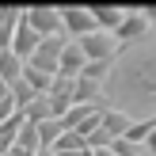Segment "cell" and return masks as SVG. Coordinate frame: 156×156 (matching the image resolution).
<instances>
[{
    "mask_svg": "<svg viewBox=\"0 0 156 156\" xmlns=\"http://www.w3.org/2000/svg\"><path fill=\"white\" fill-rule=\"evenodd\" d=\"M103 95H111L114 111L122 114H129L133 107H152L156 114V46L149 42V34L114 53L111 76L103 80Z\"/></svg>",
    "mask_w": 156,
    "mask_h": 156,
    "instance_id": "cell-1",
    "label": "cell"
},
{
    "mask_svg": "<svg viewBox=\"0 0 156 156\" xmlns=\"http://www.w3.org/2000/svg\"><path fill=\"white\" fill-rule=\"evenodd\" d=\"M133 126V118L129 114H122V111H114V107H107L103 114H99V126L88 133V149H107L111 141H118V137H126V129Z\"/></svg>",
    "mask_w": 156,
    "mask_h": 156,
    "instance_id": "cell-2",
    "label": "cell"
},
{
    "mask_svg": "<svg viewBox=\"0 0 156 156\" xmlns=\"http://www.w3.org/2000/svg\"><path fill=\"white\" fill-rule=\"evenodd\" d=\"M65 46H69V38H65V34L42 38V42H38V50L30 53V61H23V65L38 69V73H46V76H57V57H61V50H65Z\"/></svg>",
    "mask_w": 156,
    "mask_h": 156,
    "instance_id": "cell-3",
    "label": "cell"
},
{
    "mask_svg": "<svg viewBox=\"0 0 156 156\" xmlns=\"http://www.w3.org/2000/svg\"><path fill=\"white\" fill-rule=\"evenodd\" d=\"M76 50L84 53V61H114V53H118V42H114L107 30H91V34L84 38H73Z\"/></svg>",
    "mask_w": 156,
    "mask_h": 156,
    "instance_id": "cell-4",
    "label": "cell"
},
{
    "mask_svg": "<svg viewBox=\"0 0 156 156\" xmlns=\"http://www.w3.org/2000/svg\"><path fill=\"white\" fill-rule=\"evenodd\" d=\"M23 23H27L38 38L65 34V30H61V8H23Z\"/></svg>",
    "mask_w": 156,
    "mask_h": 156,
    "instance_id": "cell-5",
    "label": "cell"
},
{
    "mask_svg": "<svg viewBox=\"0 0 156 156\" xmlns=\"http://www.w3.org/2000/svg\"><path fill=\"white\" fill-rule=\"evenodd\" d=\"M145 34H152V27H149V19H145V12L141 8H133V12H129L126 8V19L118 23V30H114V42H118V50L122 46H133V42H141Z\"/></svg>",
    "mask_w": 156,
    "mask_h": 156,
    "instance_id": "cell-6",
    "label": "cell"
},
{
    "mask_svg": "<svg viewBox=\"0 0 156 156\" xmlns=\"http://www.w3.org/2000/svg\"><path fill=\"white\" fill-rule=\"evenodd\" d=\"M61 30H65V38H84L99 27H95L91 8H61Z\"/></svg>",
    "mask_w": 156,
    "mask_h": 156,
    "instance_id": "cell-7",
    "label": "cell"
},
{
    "mask_svg": "<svg viewBox=\"0 0 156 156\" xmlns=\"http://www.w3.org/2000/svg\"><path fill=\"white\" fill-rule=\"evenodd\" d=\"M46 103H50V114H53V118H61V114L73 107V80L53 76L50 88H46Z\"/></svg>",
    "mask_w": 156,
    "mask_h": 156,
    "instance_id": "cell-8",
    "label": "cell"
},
{
    "mask_svg": "<svg viewBox=\"0 0 156 156\" xmlns=\"http://www.w3.org/2000/svg\"><path fill=\"white\" fill-rule=\"evenodd\" d=\"M38 42H42V38L23 23V12H19V23H15V34H12V53H15L19 61H30V53L38 50Z\"/></svg>",
    "mask_w": 156,
    "mask_h": 156,
    "instance_id": "cell-9",
    "label": "cell"
},
{
    "mask_svg": "<svg viewBox=\"0 0 156 156\" xmlns=\"http://www.w3.org/2000/svg\"><path fill=\"white\" fill-rule=\"evenodd\" d=\"M84 65H88V61H84V53L76 50V42L69 38V46L61 50V57H57V76H65V80H76Z\"/></svg>",
    "mask_w": 156,
    "mask_h": 156,
    "instance_id": "cell-10",
    "label": "cell"
},
{
    "mask_svg": "<svg viewBox=\"0 0 156 156\" xmlns=\"http://www.w3.org/2000/svg\"><path fill=\"white\" fill-rule=\"evenodd\" d=\"M91 15H95V27H99V30L114 34V30H118V23L126 19V8H91Z\"/></svg>",
    "mask_w": 156,
    "mask_h": 156,
    "instance_id": "cell-11",
    "label": "cell"
},
{
    "mask_svg": "<svg viewBox=\"0 0 156 156\" xmlns=\"http://www.w3.org/2000/svg\"><path fill=\"white\" fill-rule=\"evenodd\" d=\"M38 149H53V141H57L61 133H65V126H61V118H46V122H38Z\"/></svg>",
    "mask_w": 156,
    "mask_h": 156,
    "instance_id": "cell-12",
    "label": "cell"
},
{
    "mask_svg": "<svg viewBox=\"0 0 156 156\" xmlns=\"http://www.w3.org/2000/svg\"><path fill=\"white\" fill-rule=\"evenodd\" d=\"M19 73H23V61L15 57L12 50H4V53H0V80H4L8 88H12V84L19 80Z\"/></svg>",
    "mask_w": 156,
    "mask_h": 156,
    "instance_id": "cell-13",
    "label": "cell"
},
{
    "mask_svg": "<svg viewBox=\"0 0 156 156\" xmlns=\"http://www.w3.org/2000/svg\"><path fill=\"white\" fill-rule=\"evenodd\" d=\"M19 80L27 84L30 91H38V95H46V88H50V80H53V76H46V73H38V69H30V65H23V73H19Z\"/></svg>",
    "mask_w": 156,
    "mask_h": 156,
    "instance_id": "cell-14",
    "label": "cell"
},
{
    "mask_svg": "<svg viewBox=\"0 0 156 156\" xmlns=\"http://www.w3.org/2000/svg\"><path fill=\"white\" fill-rule=\"evenodd\" d=\"M15 149H23V152H30V156L38 152V129L30 126V122L19 126V133H15Z\"/></svg>",
    "mask_w": 156,
    "mask_h": 156,
    "instance_id": "cell-15",
    "label": "cell"
},
{
    "mask_svg": "<svg viewBox=\"0 0 156 156\" xmlns=\"http://www.w3.org/2000/svg\"><path fill=\"white\" fill-rule=\"evenodd\" d=\"M111 65H114V61H88V65L80 69V76H84V80H95V84H103L107 76H111Z\"/></svg>",
    "mask_w": 156,
    "mask_h": 156,
    "instance_id": "cell-16",
    "label": "cell"
},
{
    "mask_svg": "<svg viewBox=\"0 0 156 156\" xmlns=\"http://www.w3.org/2000/svg\"><path fill=\"white\" fill-rule=\"evenodd\" d=\"M76 149H84V137H80V133H73V129H65V133L53 141V149H50V152H76Z\"/></svg>",
    "mask_w": 156,
    "mask_h": 156,
    "instance_id": "cell-17",
    "label": "cell"
},
{
    "mask_svg": "<svg viewBox=\"0 0 156 156\" xmlns=\"http://www.w3.org/2000/svg\"><path fill=\"white\" fill-rule=\"evenodd\" d=\"M15 114V107H12V99H0V126H4L8 118Z\"/></svg>",
    "mask_w": 156,
    "mask_h": 156,
    "instance_id": "cell-18",
    "label": "cell"
},
{
    "mask_svg": "<svg viewBox=\"0 0 156 156\" xmlns=\"http://www.w3.org/2000/svg\"><path fill=\"white\" fill-rule=\"evenodd\" d=\"M0 99H8V84L4 80H0Z\"/></svg>",
    "mask_w": 156,
    "mask_h": 156,
    "instance_id": "cell-19",
    "label": "cell"
},
{
    "mask_svg": "<svg viewBox=\"0 0 156 156\" xmlns=\"http://www.w3.org/2000/svg\"><path fill=\"white\" fill-rule=\"evenodd\" d=\"M34 156H50V149H38V152H34Z\"/></svg>",
    "mask_w": 156,
    "mask_h": 156,
    "instance_id": "cell-20",
    "label": "cell"
},
{
    "mask_svg": "<svg viewBox=\"0 0 156 156\" xmlns=\"http://www.w3.org/2000/svg\"><path fill=\"white\" fill-rule=\"evenodd\" d=\"M50 156H57V152H50Z\"/></svg>",
    "mask_w": 156,
    "mask_h": 156,
    "instance_id": "cell-21",
    "label": "cell"
}]
</instances>
